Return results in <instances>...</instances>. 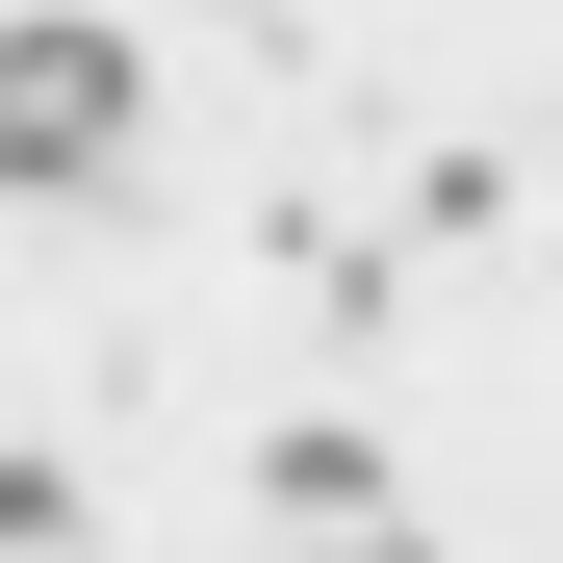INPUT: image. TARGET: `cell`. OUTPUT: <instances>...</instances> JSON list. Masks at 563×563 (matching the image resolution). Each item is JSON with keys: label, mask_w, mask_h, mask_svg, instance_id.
I'll list each match as a JSON object with an SVG mask.
<instances>
[{"label": "cell", "mask_w": 563, "mask_h": 563, "mask_svg": "<svg viewBox=\"0 0 563 563\" xmlns=\"http://www.w3.org/2000/svg\"><path fill=\"white\" fill-rule=\"evenodd\" d=\"M308 563H435V538H308Z\"/></svg>", "instance_id": "cell-3"}, {"label": "cell", "mask_w": 563, "mask_h": 563, "mask_svg": "<svg viewBox=\"0 0 563 563\" xmlns=\"http://www.w3.org/2000/svg\"><path fill=\"white\" fill-rule=\"evenodd\" d=\"M129 26H0V179H103L129 154Z\"/></svg>", "instance_id": "cell-1"}, {"label": "cell", "mask_w": 563, "mask_h": 563, "mask_svg": "<svg viewBox=\"0 0 563 563\" xmlns=\"http://www.w3.org/2000/svg\"><path fill=\"white\" fill-rule=\"evenodd\" d=\"M282 512H308V538H410V487H385V435H358V410L282 435Z\"/></svg>", "instance_id": "cell-2"}]
</instances>
